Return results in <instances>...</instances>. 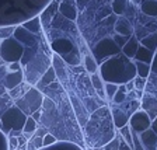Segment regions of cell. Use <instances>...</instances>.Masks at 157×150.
Returning a JSON list of instances; mask_svg holds the SVG:
<instances>
[{"label":"cell","mask_w":157,"mask_h":150,"mask_svg":"<svg viewBox=\"0 0 157 150\" xmlns=\"http://www.w3.org/2000/svg\"><path fill=\"white\" fill-rule=\"evenodd\" d=\"M83 131H84L83 139H84L87 147L104 149L105 146H108L117 133V128L114 125L109 107L102 105L94 112H91Z\"/></svg>","instance_id":"1"},{"label":"cell","mask_w":157,"mask_h":150,"mask_svg":"<svg viewBox=\"0 0 157 150\" xmlns=\"http://www.w3.org/2000/svg\"><path fill=\"white\" fill-rule=\"evenodd\" d=\"M98 73L104 83H114L118 86L126 84L137 76L133 60L126 58L122 52L102 62L98 66Z\"/></svg>","instance_id":"2"},{"label":"cell","mask_w":157,"mask_h":150,"mask_svg":"<svg viewBox=\"0 0 157 150\" xmlns=\"http://www.w3.org/2000/svg\"><path fill=\"white\" fill-rule=\"evenodd\" d=\"M27 118L28 117H27L18 107L11 105V107L2 115V118H0L2 132H3L6 136H9V133L13 131L23 132V128H24V125H25Z\"/></svg>","instance_id":"3"},{"label":"cell","mask_w":157,"mask_h":150,"mask_svg":"<svg viewBox=\"0 0 157 150\" xmlns=\"http://www.w3.org/2000/svg\"><path fill=\"white\" fill-rule=\"evenodd\" d=\"M42 102L44 94L41 93V90H38L36 87H31L23 97L14 101V105L18 107L27 117H31L35 111H39L42 108Z\"/></svg>","instance_id":"4"},{"label":"cell","mask_w":157,"mask_h":150,"mask_svg":"<svg viewBox=\"0 0 157 150\" xmlns=\"http://www.w3.org/2000/svg\"><path fill=\"white\" fill-rule=\"evenodd\" d=\"M24 52H25L24 45L14 37H10V38L0 41V58L3 59L4 62H21Z\"/></svg>","instance_id":"5"},{"label":"cell","mask_w":157,"mask_h":150,"mask_svg":"<svg viewBox=\"0 0 157 150\" xmlns=\"http://www.w3.org/2000/svg\"><path fill=\"white\" fill-rule=\"evenodd\" d=\"M122 49L119 48V46L115 44V41L112 38H105V39H101L100 42L95 45L94 48V56H95V60H97V63L100 62V65H101L102 62H105L107 59L112 58V56L118 55V53H121Z\"/></svg>","instance_id":"6"},{"label":"cell","mask_w":157,"mask_h":150,"mask_svg":"<svg viewBox=\"0 0 157 150\" xmlns=\"http://www.w3.org/2000/svg\"><path fill=\"white\" fill-rule=\"evenodd\" d=\"M151 118L143 111V110H137L135 114H132V117L129 118V128H131V131L135 132V133H142V132L147 131V129H150L151 128Z\"/></svg>","instance_id":"7"},{"label":"cell","mask_w":157,"mask_h":150,"mask_svg":"<svg viewBox=\"0 0 157 150\" xmlns=\"http://www.w3.org/2000/svg\"><path fill=\"white\" fill-rule=\"evenodd\" d=\"M140 110H143L153 121L157 117V97L151 94H143L140 100Z\"/></svg>","instance_id":"8"},{"label":"cell","mask_w":157,"mask_h":150,"mask_svg":"<svg viewBox=\"0 0 157 150\" xmlns=\"http://www.w3.org/2000/svg\"><path fill=\"white\" fill-rule=\"evenodd\" d=\"M139 140L144 150H157V135L153 132L151 128L139 133Z\"/></svg>","instance_id":"9"},{"label":"cell","mask_w":157,"mask_h":150,"mask_svg":"<svg viewBox=\"0 0 157 150\" xmlns=\"http://www.w3.org/2000/svg\"><path fill=\"white\" fill-rule=\"evenodd\" d=\"M24 80V73L20 70V72H10L4 76V80H3V84H4V90L10 91L16 88L17 86H20L23 83Z\"/></svg>","instance_id":"10"},{"label":"cell","mask_w":157,"mask_h":150,"mask_svg":"<svg viewBox=\"0 0 157 150\" xmlns=\"http://www.w3.org/2000/svg\"><path fill=\"white\" fill-rule=\"evenodd\" d=\"M139 46H140V42H139V39H137L133 34L131 38L128 39V42L122 46L121 52L124 53L126 58H129L131 60H133L135 56H136V52H137V49H139Z\"/></svg>","instance_id":"11"},{"label":"cell","mask_w":157,"mask_h":150,"mask_svg":"<svg viewBox=\"0 0 157 150\" xmlns=\"http://www.w3.org/2000/svg\"><path fill=\"white\" fill-rule=\"evenodd\" d=\"M58 82V77H56V73H55V69L52 67V66H49L48 70L45 72V75H42L41 77H39L38 83H36L35 87L38 88V90H41V88H45L48 87V86H51L52 83Z\"/></svg>","instance_id":"12"},{"label":"cell","mask_w":157,"mask_h":150,"mask_svg":"<svg viewBox=\"0 0 157 150\" xmlns=\"http://www.w3.org/2000/svg\"><path fill=\"white\" fill-rule=\"evenodd\" d=\"M39 150H84L83 146L72 140H58L55 144L49 147H42Z\"/></svg>","instance_id":"13"},{"label":"cell","mask_w":157,"mask_h":150,"mask_svg":"<svg viewBox=\"0 0 157 150\" xmlns=\"http://www.w3.org/2000/svg\"><path fill=\"white\" fill-rule=\"evenodd\" d=\"M115 31H117L118 35L128 37V38L133 35V28H132L131 23H129L126 18H124V17H119V18L117 20V24H115Z\"/></svg>","instance_id":"14"},{"label":"cell","mask_w":157,"mask_h":150,"mask_svg":"<svg viewBox=\"0 0 157 150\" xmlns=\"http://www.w3.org/2000/svg\"><path fill=\"white\" fill-rule=\"evenodd\" d=\"M90 82H91V86H93V88L95 90V93H97L100 97H101V100H107L105 98V91H104V80L101 79V76H100V73H94V75H91L90 76Z\"/></svg>","instance_id":"15"},{"label":"cell","mask_w":157,"mask_h":150,"mask_svg":"<svg viewBox=\"0 0 157 150\" xmlns=\"http://www.w3.org/2000/svg\"><path fill=\"white\" fill-rule=\"evenodd\" d=\"M154 53L156 52H151L150 49L144 48V46H139V49H137L136 52V56H135L133 60H137V62H144L147 63V65H151V62H153V58H154Z\"/></svg>","instance_id":"16"},{"label":"cell","mask_w":157,"mask_h":150,"mask_svg":"<svg viewBox=\"0 0 157 150\" xmlns=\"http://www.w3.org/2000/svg\"><path fill=\"white\" fill-rule=\"evenodd\" d=\"M140 10L144 16L157 17V2L156 0H143L140 3Z\"/></svg>","instance_id":"17"},{"label":"cell","mask_w":157,"mask_h":150,"mask_svg":"<svg viewBox=\"0 0 157 150\" xmlns=\"http://www.w3.org/2000/svg\"><path fill=\"white\" fill-rule=\"evenodd\" d=\"M33 87L31 84H28V83H21L20 86H17L16 88H13V90H10L9 91V95H10V98L13 100V101H16V100H18V98H21L24 94H25L27 91H28L29 88Z\"/></svg>","instance_id":"18"},{"label":"cell","mask_w":157,"mask_h":150,"mask_svg":"<svg viewBox=\"0 0 157 150\" xmlns=\"http://www.w3.org/2000/svg\"><path fill=\"white\" fill-rule=\"evenodd\" d=\"M36 129H38V122L34 121L33 117H28L25 121V125H24V128H23V135L29 140V139L34 136Z\"/></svg>","instance_id":"19"},{"label":"cell","mask_w":157,"mask_h":150,"mask_svg":"<svg viewBox=\"0 0 157 150\" xmlns=\"http://www.w3.org/2000/svg\"><path fill=\"white\" fill-rule=\"evenodd\" d=\"M139 42H140L142 46L150 49L151 52H156L157 51V33L149 34V35H146L143 39H140Z\"/></svg>","instance_id":"20"},{"label":"cell","mask_w":157,"mask_h":150,"mask_svg":"<svg viewBox=\"0 0 157 150\" xmlns=\"http://www.w3.org/2000/svg\"><path fill=\"white\" fill-rule=\"evenodd\" d=\"M133 63L136 67V75L142 79H149V76L151 75L150 65H147L144 62H137V60H133Z\"/></svg>","instance_id":"21"},{"label":"cell","mask_w":157,"mask_h":150,"mask_svg":"<svg viewBox=\"0 0 157 150\" xmlns=\"http://www.w3.org/2000/svg\"><path fill=\"white\" fill-rule=\"evenodd\" d=\"M98 66L100 65L97 63V60L94 59V56L93 55H86L84 56V69H86V72H87L90 76L98 72Z\"/></svg>","instance_id":"22"},{"label":"cell","mask_w":157,"mask_h":150,"mask_svg":"<svg viewBox=\"0 0 157 150\" xmlns=\"http://www.w3.org/2000/svg\"><path fill=\"white\" fill-rule=\"evenodd\" d=\"M129 0H112V11L115 16H121L125 13Z\"/></svg>","instance_id":"23"},{"label":"cell","mask_w":157,"mask_h":150,"mask_svg":"<svg viewBox=\"0 0 157 150\" xmlns=\"http://www.w3.org/2000/svg\"><path fill=\"white\" fill-rule=\"evenodd\" d=\"M118 88H119L118 84H114V83H105L104 91H105V98H107V101L112 102V100H114L115 94H117V91H118Z\"/></svg>","instance_id":"24"},{"label":"cell","mask_w":157,"mask_h":150,"mask_svg":"<svg viewBox=\"0 0 157 150\" xmlns=\"http://www.w3.org/2000/svg\"><path fill=\"white\" fill-rule=\"evenodd\" d=\"M119 133H121V136L124 137L125 143L129 146V149L133 150V142H132V132H131V128H129V125H125L124 128H121L119 129Z\"/></svg>","instance_id":"25"},{"label":"cell","mask_w":157,"mask_h":150,"mask_svg":"<svg viewBox=\"0 0 157 150\" xmlns=\"http://www.w3.org/2000/svg\"><path fill=\"white\" fill-rule=\"evenodd\" d=\"M24 28H27L31 34H38L41 33V20L36 17V18L31 20V21H28V23L24 24Z\"/></svg>","instance_id":"26"},{"label":"cell","mask_w":157,"mask_h":150,"mask_svg":"<svg viewBox=\"0 0 157 150\" xmlns=\"http://www.w3.org/2000/svg\"><path fill=\"white\" fill-rule=\"evenodd\" d=\"M126 95H128V91H126V88H125V84L119 86V88H118V91L117 94H115L114 100H112V104H122V102L126 100Z\"/></svg>","instance_id":"27"},{"label":"cell","mask_w":157,"mask_h":150,"mask_svg":"<svg viewBox=\"0 0 157 150\" xmlns=\"http://www.w3.org/2000/svg\"><path fill=\"white\" fill-rule=\"evenodd\" d=\"M56 142H58V137H56L53 133H51V132H48V133H46L45 136L42 137V144H44V147L52 146V144H55Z\"/></svg>","instance_id":"28"},{"label":"cell","mask_w":157,"mask_h":150,"mask_svg":"<svg viewBox=\"0 0 157 150\" xmlns=\"http://www.w3.org/2000/svg\"><path fill=\"white\" fill-rule=\"evenodd\" d=\"M146 80L147 79H142L139 77V76H136V77L133 79V83H135V90H137V91H143L144 88H146Z\"/></svg>","instance_id":"29"},{"label":"cell","mask_w":157,"mask_h":150,"mask_svg":"<svg viewBox=\"0 0 157 150\" xmlns=\"http://www.w3.org/2000/svg\"><path fill=\"white\" fill-rule=\"evenodd\" d=\"M16 28L14 27H6V28L0 29V39H6V38H10L11 34H14Z\"/></svg>","instance_id":"30"},{"label":"cell","mask_w":157,"mask_h":150,"mask_svg":"<svg viewBox=\"0 0 157 150\" xmlns=\"http://www.w3.org/2000/svg\"><path fill=\"white\" fill-rule=\"evenodd\" d=\"M132 142H133V150H144L140 140H139V135L135 133V132H132Z\"/></svg>","instance_id":"31"},{"label":"cell","mask_w":157,"mask_h":150,"mask_svg":"<svg viewBox=\"0 0 157 150\" xmlns=\"http://www.w3.org/2000/svg\"><path fill=\"white\" fill-rule=\"evenodd\" d=\"M7 142H9V150H18V140L14 136H7Z\"/></svg>","instance_id":"32"},{"label":"cell","mask_w":157,"mask_h":150,"mask_svg":"<svg viewBox=\"0 0 157 150\" xmlns=\"http://www.w3.org/2000/svg\"><path fill=\"white\" fill-rule=\"evenodd\" d=\"M129 38H131V37H129ZM129 38H128V37L118 35V34H117V35H115V38H114V41H115V44H117V45H118V46H119V48L122 49V46H124L125 44L128 42V39H129Z\"/></svg>","instance_id":"33"},{"label":"cell","mask_w":157,"mask_h":150,"mask_svg":"<svg viewBox=\"0 0 157 150\" xmlns=\"http://www.w3.org/2000/svg\"><path fill=\"white\" fill-rule=\"evenodd\" d=\"M0 150H9V142H7V136L0 131Z\"/></svg>","instance_id":"34"},{"label":"cell","mask_w":157,"mask_h":150,"mask_svg":"<svg viewBox=\"0 0 157 150\" xmlns=\"http://www.w3.org/2000/svg\"><path fill=\"white\" fill-rule=\"evenodd\" d=\"M29 140L33 142V144L35 146V149L36 150H39V149H42L44 147V144H42V137H38V136H33Z\"/></svg>","instance_id":"35"},{"label":"cell","mask_w":157,"mask_h":150,"mask_svg":"<svg viewBox=\"0 0 157 150\" xmlns=\"http://www.w3.org/2000/svg\"><path fill=\"white\" fill-rule=\"evenodd\" d=\"M7 69H9V72H20V70H21V62H13V63H9Z\"/></svg>","instance_id":"36"},{"label":"cell","mask_w":157,"mask_h":150,"mask_svg":"<svg viewBox=\"0 0 157 150\" xmlns=\"http://www.w3.org/2000/svg\"><path fill=\"white\" fill-rule=\"evenodd\" d=\"M150 69H151V73L157 75V52L154 53V58H153V62L150 65Z\"/></svg>","instance_id":"37"},{"label":"cell","mask_w":157,"mask_h":150,"mask_svg":"<svg viewBox=\"0 0 157 150\" xmlns=\"http://www.w3.org/2000/svg\"><path fill=\"white\" fill-rule=\"evenodd\" d=\"M31 117L34 118V121L35 122H41V117H42V110H39V111H35Z\"/></svg>","instance_id":"38"},{"label":"cell","mask_w":157,"mask_h":150,"mask_svg":"<svg viewBox=\"0 0 157 150\" xmlns=\"http://www.w3.org/2000/svg\"><path fill=\"white\" fill-rule=\"evenodd\" d=\"M125 88H126V91H128V93L133 91V90H135V83H133V80H131V82H128L126 84H125Z\"/></svg>","instance_id":"39"},{"label":"cell","mask_w":157,"mask_h":150,"mask_svg":"<svg viewBox=\"0 0 157 150\" xmlns=\"http://www.w3.org/2000/svg\"><path fill=\"white\" fill-rule=\"evenodd\" d=\"M151 129H153V132L157 135V117L153 119V122H151Z\"/></svg>","instance_id":"40"},{"label":"cell","mask_w":157,"mask_h":150,"mask_svg":"<svg viewBox=\"0 0 157 150\" xmlns=\"http://www.w3.org/2000/svg\"><path fill=\"white\" fill-rule=\"evenodd\" d=\"M86 150H104V149H93V147H87Z\"/></svg>","instance_id":"41"},{"label":"cell","mask_w":157,"mask_h":150,"mask_svg":"<svg viewBox=\"0 0 157 150\" xmlns=\"http://www.w3.org/2000/svg\"><path fill=\"white\" fill-rule=\"evenodd\" d=\"M0 131H2V124H0Z\"/></svg>","instance_id":"42"},{"label":"cell","mask_w":157,"mask_h":150,"mask_svg":"<svg viewBox=\"0 0 157 150\" xmlns=\"http://www.w3.org/2000/svg\"><path fill=\"white\" fill-rule=\"evenodd\" d=\"M156 52H157V51H156Z\"/></svg>","instance_id":"43"},{"label":"cell","mask_w":157,"mask_h":150,"mask_svg":"<svg viewBox=\"0 0 157 150\" xmlns=\"http://www.w3.org/2000/svg\"><path fill=\"white\" fill-rule=\"evenodd\" d=\"M156 2H157V0H156Z\"/></svg>","instance_id":"44"}]
</instances>
